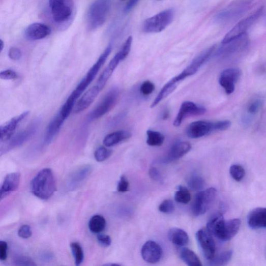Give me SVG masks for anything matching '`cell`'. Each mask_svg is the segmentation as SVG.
<instances>
[{"instance_id": "25", "label": "cell", "mask_w": 266, "mask_h": 266, "mask_svg": "<svg viewBox=\"0 0 266 266\" xmlns=\"http://www.w3.org/2000/svg\"><path fill=\"white\" fill-rule=\"evenodd\" d=\"M225 220L221 213L214 214L209 221L207 229L210 233L221 240Z\"/></svg>"}, {"instance_id": "7", "label": "cell", "mask_w": 266, "mask_h": 266, "mask_svg": "<svg viewBox=\"0 0 266 266\" xmlns=\"http://www.w3.org/2000/svg\"><path fill=\"white\" fill-rule=\"evenodd\" d=\"M39 124V120L35 121L26 129L22 130L13 136L9 140L5 142L6 144L0 149L1 155L21 146L22 144L29 140L36 133Z\"/></svg>"}, {"instance_id": "4", "label": "cell", "mask_w": 266, "mask_h": 266, "mask_svg": "<svg viewBox=\"0 0 266 266\" xmlns=\"http://www.w3.org/2000/svg\"><path fill=\"white\" fill-rule=\"evenodd\" d=\"M174 16L173 9L164 10L144 20L142 29L145 33H159L164 30L172 22Z\"/></svg>"}, {"instance_id": "43", "label": "cell", "mask_w": 266, "mask_h": 266, "mask_svg": "<svg viewBox=\"0 0 266 266\" xmlns=\"http://www.w3.org/2000/svg\"><path fill=\"white\" fill-rule=\"evenodd\" d=\"M14 262L17 265H36L35 261L30 257L25 256H18L14 258Z\"/></svg>"}, {"instance_id": "23", "label": "cell", "mask_w": 266, "mask_h": 266, "mask_svg": "<svg viewBox=\"0 0 266 266\" xmlns=\"http://www.w3.org/2000/svg\"><path fill=\"white\" fill-rule=\"evenodd\" d=\"M20 181L19 173H12L7 175L0 190V197L3 200L17 189Z\"/></svg>"}, {"instance_id": "58", "label": "cell", "mask_w": 266, "mask_h": 266, "mask_svg": "<svg viewBox=\"0 0 266 266\" xmlns=\"http://www.w3.org/2000/svg\"><path fill=\"white\" fill-rule=\"evenodd\" d=\"M265 22H266V16H265Z\"/></svg>"}, {"instance_id": "13", "label": "cell", "mask_w": 266, "mask_h": 266, "mask_svg": "<svg viewBox=\"0 0 266 266\" xmlns=\"http://www.w3.org/2000/svg\"><path fill=\"white\" fill-rule=\"evenodd\" d=\"M206 111V109L205 108L199 106L193 102H184L182 103L174 120V126L176 127H180L183 121L187 117L202 115Z\"/></svg>"}, {"instance_id": "1", "label": "cell", "mask_w": 266, "mask_h": 266, "mask_svg": "<svg viewBox=\"0 0 266 266\" xmlns=\"http://www.w3.org/2000/svg\"><path fill=\"white\" fill-rule=\"evenodd\" d=\"M31 189L33 194L42 200L50 199L56 190L53 173L50 168H44L33 179Z\"/></svg>"}, {"instance_id": "56", "label": "cell", "mask_w": 266, "mask_h": 266, "mask_svg": "<svg viewBox=\"0 0 266 266\" xmlns=\"http://www.w3.org/2000/svg\"><path fill=\"white\" fill-rule=\"evenodd\" d=\"M4 47H5L4 42L2 39H1V40H0V52H2V51L4 50Z\"/></svg>"}, {"instance_id": "27", "label": "cell", "mask_w": 266, "mask_h": 266, "mask_svg": "<svg viewBox=\"0 0 266 266\" xmlns=\"http://www.w3.org/2000/svg\"><path fill=\"white\" fill-rule=\"evenodd\" d=\"M122 61L123 60L120 57L117 53L111 60L107 67L98 79V82H97L96 85H98L101 90L104 87L107 81L112 76L115 68L117 67L119 63Z\"/></svg>"}, {"instance_id": "16", "label": "cell", "mask_w": 266, "mask_h": 266, "mask_svg": "<svg viewBox=\"0 0 266 266\" xmlns=\"http://www.w3.org/2000/svg\"><path fill=\"white\" fill-rule=\"evenodd\" d=\"M249 43V37L246 33L223 43L219 50L221 55H228L245 49Z\"/></svg>"}, {"instance_id": "46", "label": "cell", "mask_w": 266, "mask_h": 266, "mask_svg": "<svg viewBox=\"0 0 266 266\" xmlns=\"http://www.w3.org/2000/svg\"><path fill=\"white\" fill-rule=\"evenodd\" d=\"M32 228L28 225H22L18 231V235L22 239H28L32 235Z\"/></svg>"}, {"instance_id": "8", "label": "cell", "mask_w": 266, "mask_h": 266, "mask_svg": "<svg viewBox=\"0 0 266 266\" xmlns=\"http://www.w3.org/2000/svg\"><path fill=\"white\" fill-rule=\"evenodd\" d=\"M214 50L212 47H210L206 48L193 60L191 64L180 75L171 80L177 84L186 78L195 75L199 68L209 60Z\"/></svg>"}, {"instance_id": "3", "label": "cell", "mask_w": 266, "mask_h": 266, "mask_svg": "<svg viewBox=\"0 0 266 266\" xmlns=\"http://www.w3.org/2000/svg\"><path fill=\"white\" fill-rule=\"evenodd\" d=\"M112 51V45L109 44L99 58L98 60L94 64L88 71L86 76L81 80L76 88L69 96L70 98L76 101L82 93L86 90L88 86L94 80L97 74H98L100 69L106 62Z\"/></svg>"}, {"instance_id": "2", "label": "cell", "mask_w": 266, "mask_h": 266, "mask_svg": "<svg viewBox=\"0 0 266 266\" xmlns=\"http://www.w3.org/2000/svg\"><path fill=\"white\" fill-rule=\"evenodd\" d=\"M110 9L108 0H96L89 8L86 22L90 31L98 29L105 22Z\"/></svg>"}, {"instance_id": "39", "label": "cell", "mask_w": 266, "mask_h": 266, "mask_svg": "<svg viewBox=\"0 0 266 266\" xmlns=\"http://www.w3.org/2000/svg\"><path fill=\"white\" fill-rule=\"evenodd\" d=\"M229 171L232 179L237 182L243 180L246 175L244 168L238 164L231 165Z\"/></svg>"}, {"instance_id": "35", "label": "cell", "mask_w": 266, "mask_h": 266, "mask_svg": "<svg viewBox=\"0 0 266 266\" xmlns=\"http://www.w3.org/2000/svg\"><path fill=\"white\" fill-rule=\"evenodd\" d=\"M232 256V251H227L218 256L214 257L210 261L209 264L211 265H224L227 264L231 260Z\"/></svg>"}, {"instance_id": "20", "label": "cell", "mask_w": 266, "mask_h": 266, "mask_svg": "<svg viewBox=\"0 0 266 266\" xmlns=\"http://www.w3.org/2000/svg\"><path fill=\"white\" fill-rule=\"evenodd\" d=\"M51 32L50 27L45 24L36 22L26 28L24 32V36L28 40H39L50 36Z\"/></svg>"}, {"instance_id": "9", "label": "cell", "mask_w": 266, "mask_h": 266, "mask_svg": "<svg viewBox=\"0 0 266 266\" xmlns=\"http://www.w3.org/2000/svg\"><path fill=\"white\" fill-rule=\"evenodd\" d=\"M216 192V190L214 188H210L198 192L193 205V213L196 216L205 214L214 202Z\"/></svg>"}, {"instance_id": "44", "label": "cell", "mask_w": 266, "mask_h": 266, "mask_svg": "<svg viewBox=\"0 0 266 266\" xmlns=\"http://www.w3.org/2000/svg\"><path fill=\"white\" fill-rule=\"evenodd\" d=\"M155 89V84L150 81H146L142 83L140 87V92L144 96H148L153 93Z\"/></svg>"}, {"instance_id": "53", "label": "cell", "mask_w": 266, "mask_h": 266, "mask_svg": "<svg viewBox=\"0 0 266 266\" xmlns=\"http://www.w3.org/2000/svg\"><path fill=\"white\" fill-rule=\"evenodd\" d=\"M149 174L151 178L156 182H161L162 180L159 171L156 167H152L150 169Z\"/></svg>"}, {"instance_id": "31", "label": "cell", "mask_w": 266, "mask_h": 266, "mask_svg": "<svg viewBox=\"0 0 266 266\" xmlns=\"http://www.w3.org/2000/svg\"><path fill=\"white\" fill-rule=\"evenodd\" d=\"M106 226L104 217L100 215L93 216L88 223L89 229L94 233H100L105 230Z\"/></svg>"}, {"instance_id": "47", "label": "cell", "mask_w": 266, "mask_h": 266, "mask_svg": "<svg viewBox=\"0 0 266 266\" xmlns=\"http://www.w3.org/2000/svg\"><path fill=\"white\" fill-rule=\"evenodd\" d=\"M262 102L260 100H255L251 102L248 108V111L251 114H255L258 112L262 106Z\"/></svg>"}, {"instance_id": "15", "label": "cell", "mask_w": 266, "mask_h": 266, "mask_svg": "<svg viewBox=\"0 0 266 266\" xmlns=\"http://www.w3.org/2000/svg\"><path fill=\"white\" fill-rule=\"evenodd\" d=\"M241 75V71L238 68L226 69L222 72L219 78V83L227 94L233 93L235 85Z\"/></svg>"}, {"instance_id": "49", "label": "cell", "mask_w": 266, "mask_h": 266, "mask_svg": "<svg viewBox=\"0 0 266 266\" xmlns=\"http://www.w3.org/2000/svg\"><path fill=\"white\" fill-rule=\"evenodd\" d=\"M18 78L16 72L12 70H6L0 73V78L6 80H14Z\"/></svg>"}, {"instance_id": "59", "label": "cell", "mask_w": 266, "mask_h": 266, "mask_svg": "<svg viewBox=\"0 0 266 266\" xmlns=\"http://www.w3.org/2000/svg\"><path fill=\"white\" fill-rule=\"evenodd\" d=\"M122 1H125V0H122Z\"/></svg>"}, {"instance_id": "36", "label": "cell", "mask_w": 266, "mask_h": 266, "mask_svg": "<svg viewBox=\"0 0 266 266\" xmlns=\"http://www.w3.org/2000/svg\"><path fill=\"white\" fill-rule=\"evenodd\" d=\"M175 200L180 203H188L191 200V195L188 189L183 186H180L175 192Z\"/></svg>"}, {"instance_id": "5", "label": "cell", "mask_w": 266, "mask_h": 266, "mask_svg": "<svg viewBox=\"0 0 266 266\" xmlns=\"http://www.w3.org/2000/svg\"><path fill=\"white\" fill-rule=\"evenodd\" d=\"M48 5L53 20L56 23H65L73 15L74 0H49Z\"/></svg>"}, {"instance_id": "11", "label": "cell", "mask_w": 266, "mask_h": 266, "mask_svg": "<svg viewBox=\"0 0 266 266\" xmlns=\"http://www.w3.org/2000/svg\"><path fill=\"white\" fill-rule=\"evenodd\" d=\"M263 11V7L257 9L254 13L239 22L237 25L225 36L222 44L246 33L255 21L260 17Z\"/></svg>"}, {"instance_id": "42", "label": "cell", "mask_w": 266, "mask_h": 266, "mask_svg": "<svg viewBox=\"0 0 266 266\" xmlns=\"http://www.w3.org/2000/svg\"><path fill=\"white\" fill-rule=\"evenodd\" d=\"M159 210L165 214H171L174 211L175 205L171 200H165L160 205Z\"/></svg>"}, {"instance_id": "21", "label": "cell", "mask_w": 266, "mask_h": 266, "mask_svg": "<svg viewBox=\"0 0 266 266\" xmlns=\"http://www.w3.org/2000/svg\"><path fill=\"white\" fill-rule=\"evenodd\" d=\"M191 149V145L188 142L181 141L175 143L162 162L170 163L179 160L189 152Z\"/></svg>"}, {"instance_id": "48", "label": "cell", "mask_w": 266, "mask_h": 266, "mask_svg": "<svg viewBox=\"0 0 266 266\" xmlns=\"http://www.w3.org/2000/svg\"><path fill=\"white\" fill-rule=\"evenodd\" d=\"M129 183L125 176L121 177L118 183L117 190L119 192H126L129 191Z\"/></svg>"}, {"instance_id": "41", "label": "cell", "mask_w": 266, "mask_h": 266, "mask_svg": "<svg viewBox=\"0 0 266 266\" xmlns=\"http://www.w3.org/2000/svg\"><path fill=\"white\" fill-rule=\"evenodd\" d=\"M76 102L71 100L69 98L62 106L59 113L65 119H67L69 116L72 109H73Z\"/></svg>"}, {"instance_id": "32", "label": "cell", "mask_w": 266, "mask_h": 266, "mask_svg": "<svg viewBox=\"0 0 266 266\" xmlns=\"http://www.w3.org/2000/svg\"><path fill=\"white\" fill-rule=\"evenodd\" d=\"M177 87L176 84L173 83L171 80L168 81L162 87L156 98L151 105V108H153L157 106L163 99L171 94Z\"/></svg>"}, {"instance_id": "34", "label": "cell", "mask_w": 266, "mask_h": 266, "mask_svg": "<svg viewBox=\"0 0 266 266\" xmlns=\"http://www.w3.org/2000/svg\"><path fill=\"white\" fill-rule=\"evenodd\" d=\"M147 143L151 146H160L163 143L165 137L159 132L153 130L147 131Z\"/></svg>"}, {"instance_id": "6", "label": "cell", "mask_w": 266, "mask_h": 266, "mask_svg": "<svg viewBox=\"0 0 266 266\" xmlns=\"http://www.w3.org/2000/svg\"><path fill=\"white\" fill-rule=\"evenodd\" d=\"M251 5V2L247 0H238L217 14L215 20L225 23L235 20L247 12Z\"/></svg>"}, {"instance_id": "52", "label": "cell", "mask_w": 266, "mask_h": 266, "mask_svg": "<svg viewBox=\"0 0 266 266\" xmlns=\"http://www.w3.org/2000/svg\"><path fill=\"white\" fill-rule=\"evenodd\" d=\"M9 56L12 60L18 61L21 57V52L17 47H12L9 50Z\"/></svg>"}, {"instance_id": "19", "label": "cell", "mask_w": 266, "mask_h": 266, "mask_svg": "<svg viewBox=\"0 0 266 266\" xmlns=\"http://www.w3.org/2000/svg\"><path fill=\"white\" fill-rule=\"evenodd\" d=\"M141 254L144 261L151 263H155L161 259L163 251L161 247L156 242L149 241L142 246Z\"/></svg>"}, {"instance_id": "40", "label": "cell", "mask_w": 266, "mask_h": 266, "mask_svg": "<svg viewBox=\"0 0 266 266\" xmlns=\"http://www.w3.org/2000/svg\"><path fill=\"white\" fill-rule=\"evenodd\" d=\"M112 154V151L105 147H100L97 149L94 153V157L97 161L103 162L108 159Z\"/></svg>"}, {"instance_id": "10", "label": "cell", "mask_w": 266, "mask_h": 266, "mask_svg": "<svg viewBox=\"0 0 266 266\" xmlns=\"http://www.w3.org/2000/svg\"><path fill=\"white\" fill-rule=\"evenodd\" d=\"M119 95L117 88H113L105 96L100 103L89 115L90 120L98 119L110 111L115 106Z\"/></svg>"}, {"instance_id": "38", "label": "cell", "mask_w": 266, "mask_h": 266, "mask_svg": "<svg viewBox=\"0 0 266 266\" xmlns=\"http://www.w3.org/2000/svg\"><path fill=\"white\" fill-rule=\"evenodd\" d=\"M188 186L192 190L200 191L205 185L204 180L199 176H192L188 181Z\"/></svg>"}, {"instance_id": "29", "label": "cell", "mask_w": 266, "mask_h": 266, "mask_svg": "<svg viewBox=\"0 0 266 266\" xmlns=\"http://www.w3.org/2000/svg\"><path fill=\"white\" fill-rule=\"evenodd\" d=\"M132 134L127 131H117L107 135L103 140V143L107 147H110L130 138Z\"/></svg>"}, {"instance_id": "30", "label": "cell", "mask_w": 266, "mask_h": 266, "mask_svg": "<svg viewBox=\"0 0 266 266\" xmlns=\"http://www.w3.org/2000/svg\"><path fill=\"white\" fill-rule=\"evenodd\" d=\"M241 224L238 219L225 221L221 240L227 241L232 239L239 231Z\"/></svg>"}, {"instance_id": "12", "label": "cell", "mask_w": 266, "mask_h": 266, "mask_svg": "<svg viewBox=\"0 0 266 266\" xmlns=\"http://www.w3.org/2000/svg\"><path fill=\"white\" fill-rule=\"evenodd\" d=\"M198 245L204 257L210 260L213 259L216 252V246L212 235L207 229H201L196 233Z\"/></svg>"}, {"instance_id": "18", "label": "cell", "mask_w": 266, "mask_h": 266, "mask_svg": "<svg viewBox=\"0 0 266 266\" xmlns=\"http://www.w3.org/2000/svg\"><path fill=\"white\" fill-rule=\"evenodd\" d=\"M213 131L214 123L197 121L189 126L187 130V135L190 138L197 139L208 135Z\"/></svg>"}, {"instance_id": "57", "label": "cell", "mask_w": 266, "mask_h": 266, "mask_svg": "<svg viewBox=\"0 0 266 266\" xmlns=\"http://www.w3.org/2000/svg\"><path fill=\"white\" fill-rule=\"evenodd\" d=\"M168 115H169V112L168 111H167V110H166V111H165L162 115V118L163 119H166L168 118Z\"/></svg>"}, {"instance_id": "28", "label": "cell", "mask_w": 266, "mask_h": 266, "mask_svg": "<svg viewBox=\"0 0 266 266\" xmlns=\"http://www.w3.org/2000/svg\"><path fill=\"white\" fill-rule=\"evenodd\" d=\"M168 238L173 244L178 247H184L189 243V237L187 232L178 228H173L169 230Z\"/></svg>"}, {"instance_id": "14", "label": "cell", "mask_w": 266, "mask_h": 266, "mask_svg": "<svg viewBox=\"0 0 266 266\" xmlns=\"http://www.w3.org/2000/svg\"><path fill=\"white\" fill-rule=\"evenodd\" d=\"M29 111L16 116L0 127V142H6L13 136L18 126L29 114Z\"/></svg>"}, {"instance_id": "55", "label": "cell", "mask_w": 266, "mask_h": 266, "mask_svg": "<svg viewBox=\"0 0 266 266\" xmlns=\"http://www.w3.org/2000/svg\"><path fill=\"white\" fill-rule=\"evenodd\" d=\"M41 258L44 261H51L53 258V255L50 253H45L41 255Z\"/></svg>"}, {"instance_id": "45", "label": "cell", "mask_w": 266, "mask_h": 266, "mask_svg": "<svg viewBox=\"0 0 266 266\" xmlns=\"http://www.w3.org/2000/svg\"><path fill=\"white\" fill-rule=\"evenodd\" d=\"M231 125L229 120L219 121L214 123V131H223L228 129Z\"/></svg>"}, {"instance_id": "33", "label": "cell", "mask_w": 266, "mask_h": 266, "mask_svg": "<svg viewBox=\"0 0 266 266\" xmlns=\"http://www.w3.org/2000/svg\"><path fill=\"white\" fill-rule=\"evenodd\" d=\"M182 259L189 266H201L202 263L195 252L187 248H184L181 252Z\"/></svg>"}, {"instance_id": "37", "label": "cell", "mask_w": 266, "mask_h": 266, "mask_svg": "<svg viewBox=\"0 0 266 266\" xmlns=\"http://www.w3.org/2000/svg\"><path fill=\"white\" fill-rule=\"evenodd\" d=\"M70 248L75 259L76 265L77 266L81 265L84 257L82 248L78 243H72L70 245Z\"/></svg>"}, {"instance_id": "17", "label": "cell", "mask_w": 266, "mask_h": 266, "mask_svg": "<svg viewBox=\"0 0 266 266\" xmlns=\"http://www.w3.org/2000/svg\"><path fill=\"white\" fill-rule=\"evenodd\" d=\"M92 171L91 166L86 165L79 168L68 178L66 187L69 191H74L79 188L88 177Z\"/></svg>"}, {"instance_id": "22", "label": "cell", "mask_w": 266, "mask_h": 266, "mask_svg": "<svg viewBox=\"0 0 266 266\" xmlns=\"http://www.w3.org/2000/svg\"><path fill=\"white\" fill-rule=\"evenodd\" d=\"M248 223L253 229L266 228V208H257L251 211L248 216Z\"/></svg>"}, {"instance_id": "24", "label": "cell", "mask_w": 266, "mask_h": 266, "mask_svg": "<svg viewBox=\"0 0 266 266\" xmlns=\"http://www.w3.org/2000/svg\"><path fill=\"white\" fill-rule=\"evenodd\" d=\"M101 91L99 86L96 85L86 92L77 103L75 112L79 113L88 108Z\"/></svg>"}, {"instance_id": "50", "label": "cell", "mask_w": 266, "mask_h": 266, "mask_svg": "<svg viewBox=\"0 0 266 266\" xmlns=\"http://www.w3.org/2000/svg\"><path fill=\"white\" fill-rule=\"evenodd\" d=\"M98 242L101 245L104 247H108L111 244V239L110 236L104 234H99L98 237H97Z\"/></svg>"}, {"instance_id": "54", "label": "cell", "mask_w": 266, "mask_h": 266, "mask_svg": "<svg viewBox=\"0 0 266 266\" xmlns=\"http://www.w3.org/2000/svg\"><path fill=\"white\" fill-rule=\"evenodd\" d=\"M139 1V0H129L125 8V12H130L137 5Z\"/></svg>"}, {"instance_id": "51", "label": "cell", "mask_w": 266, "mask_h": 266, "mask_svg": "<svg viewBox=\"0 0 266 266\" xmlns=\"http://www.w3.org/2000/svg\"><path fill=\"white\" fill-rule=\"evenodd\" d=\"M8 244L6 241H0V259L6 260L8 257Z\"/></svg>"}, {"instance_id": "26", "label": "cell", "mask_w": 266, "mask_h": 266, "mask_svg": "<svg viewBox=\"0 0 266 266\" xmlns=\"http://www.w3.org/2000/svg\"><path fill=\"white\" fill-rule=\"evenodd\" d=\"M65 120L62 115L58 113L51 121L47 126L45 133L44 138V143L45 144H49L53 141L58 133Z\"/></svg>"}]
</instances>
